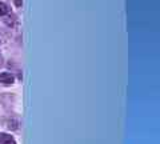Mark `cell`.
<instances>
[{"instance_id": "2", "label": "cell", "mask_w": 160, "mask_h": 144, "mask_svg": "<svg viewBox=\"0 0 160 144\" xmlns=\"http://www.w3.org/2000/svg\"><path fill=\"white\" fill-rule=\"evenodd\" d=\"M8 11H9V8H8L7 4L0 2V16H4L6 13H8Z\"/></svg>"}, {"instance_id": "3", "label": "cell", "mask_w": 160, "mask_h": 144, "mask_svg": "<svg viewBox=\"0 0 160 144\" xmlns=\"http://www.w3.org/2000/svg\"><path fill=\"white\" fill-rule=\"evenodd\" d=\"M3 144H16V143H15L13 139H11V137H7V139H4Z\"/></svg>"}, {"instance_id": "1", "label": "cell", "mask_w": 160, "mask_h": 144, "mask_svg": "<svg viewBox=\"0 0 160 144\" xmlns=\"http://www.w3.org/2000/svg\"><path fill=\"white\" fill-rule=\"evenodd\" d=\"M13 82H15V77L11 73H8V72L0 73V83H3L4 86H9V84H12Z\"/></svg>"}]
</instances>
